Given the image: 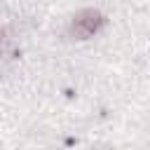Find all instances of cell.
I'll return each mask as SVG.
<instances>
[{
  "instance_id": "6da1fadb",
  "label": "cell",
  "mask_w": 150,
  "mask_h": 150,
  "mask_svg": "<svg viewBox=\"0 0 150 150\" xmlns=\"http://www.w3.org/2000/svg\"><path fill=\"white\" fill-rule=\"evenodd\" d=\"M103 23V14L94 7H87V9H80L75 16H73V23H70V33L80 40H87L91 38Z\"/></svg>"
},
{
  "instance_id": "7a4b0ae2",
  "label": "cell",
  "mask_w": 150,
  "mask_h": 150,
  "mask_svg": "<svg viewBox=\"0 0 150 150\" xmlns=\"http://www.w3.org/2000/svg\"><path fill=\"white\" fill-rule=\"evenodd\" d=\"M9 47H12V35L5 26H0V54H5Z\"/></svg>"
}]
</instances>
